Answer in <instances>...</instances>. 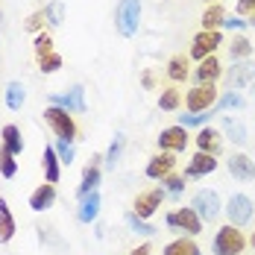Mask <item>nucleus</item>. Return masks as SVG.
<instances>
[{"mask_svg":"<svg viewBox=\"0 0 255 255\" xmlns=\"http://www.w3.org/2000/svg\"><path fill=\"white\" fill-rule=\"evenodd\" d=\"M44 124L56 132L59 141H77L79 129H77V121H74L71 112H65V109H59V106H47V109H44Z\"/></svg>","mask_w":255,"mask_h":255,"instance_id":"1","label":"nucleus"},{"mask_svg":"<svg viewBox=\"0 0 255 255\" xmlns=\"http://www.w3.org/2000/svg\"><path fill=\"white\" fill-rule=\"evenodd\" d=\"M115 26L124 38H132L141 26V3L138 0H121L115 9Z\"/></svg>","mask_w":255,"mask_h":255,"instance_id":"2","label":"nucleus"},{"mask_svg":"<svg viewBox=\"0 0 255 255\" xmlns=\"http://www.w3.org/2000/svg\"><path fill=\"white\" fill-rule=\"evenodd\" d=\"M244 247H247L244 232L238 229V226H232V223H226L223 229H217L214 244H211L214 255H241V253H244Z\"/></svg>","mask_w":255,"mask_h":255,"instance_id":"3","label":"nucleus"},{"mask_svg":"<svg viewBox=\"0 0 255 255\" xmlns=\"http://www.w3.org/2000/svg\"><path fill=\"white\" fill-rule=\"evenodd\" d=\"M217 100H220V94H217L214 85H197V88L188 91L185 106H188L191 115H200V112H211V109L217 106Z\"/></svg>","mask_w":255,"mask_h":255,"instance_id":"4","label":"nucleus"},{"mask_svg":"<svg viewBox=\"0 0 255 255\" xmlns=\"http://www.w3.org/2000/svg\"><path fill=\"white\" fill-rule=\"evenodd\" d=\"M220 44H223L220 29H200V32L194 35V44H191V59L203 62L208 56H214V50H217Z\"/></svg>","mask_w":255,"mask_h":255,"instance_id":"5","label":"nucleus"},{"mask_svg":"<svg viewBox=\"0 0 255 255\" xmlns=\"http://www.w3.org/2000/svg\"><path fill=\"white\" fill-rule=\"evenodd\" d=\"M191 208L197 211V217L203 223H214L217 214H220V197H217V191H197L194 200H191Z\"/></svg>","mask_w":255,"mask_h":255,"instance_id":"6","label":"nucleus"},{"mask_svg":"<svg viewBox=\"0 0 255 255\" xmlns=\"http://www.w3.org/2000/svg\"><path fill=\"white\" fill-rule=\"evenodd\" d=\"M164 197H167V191H164V188H150V191H141V194L135 197V203H132V211H135L141 220H147V217H153L155 211L161 208Z\"/></svg>","mask_w":255,"mask_h":255,"instance_id":"7","label":"nucleus"},{"mask_svg":"<svg viewBox=\"0 0 255 255\" xmlns=\"http://www.w3.org/2000/svg\"><path fill=\"white\" fill-rule=\"evenodd\" d=\"M226 217H229L232 226H247L253 220V200L247 194H232L229 203H226Z\"/></svg>","mask_w":255,"mask_h":255,"instance_id":"8","label":"nucleus"},{"mask_svg":"<svg viewBox=\"0 0 255 255\" xmlns=\"http://www.w3.org/2000/svg\"><path fill=\"white\" fill-rule=\"evenodd\" d=\"M167 226H170V229L185 232L188 238H194V235L203 232V220H200L197 211L188 205V208H179V211H173V214H167Z\"/></svg>","mask_w":255,"mask_h":255,"instance_id":"9","label":"nucleus"},{"mask_svg":"<svg viewBox=\"0 0 255 255\" xmlns=\"http://www.w3.org/2000/svg\"><path fill=\"white\" fill-rule=\"evenodd\" d=\"M188 129L185 127H167L158 132V147H161V153H182L185 147H188Z\"/></svg>","mask_w":255,"mask_h":255,"instance_id":"10","label":"nucleus"},{"mask_svg":"<svg viewBox=\"0 0 255 255\" xmlns=\"http://www.w3.org/2000/svg\"><path fill=\"white\" fill-rule=\"evenodd\" d=\"M50 106H59L65 112H85V88L74 85L68 94H50Z\"/></svg>","mask_w":255,"mask_h":255,"instance_id":"11","label":"nucleus"},{"mask_svg":"<svg viewBox=\"0 0 255 255\" xmlns=\"http://www.w3.org/2000/svg\"><path fill=\"white\" fill-rule=\"evenodd\" d=\"M226 82H229L232 91H235V88H247V85H253V82H255V62L244 59V62L232 65V71H229V77H226Z\"/></svg>","mask_w":255,"mask_h":255,"instance_id":"12","label":"nucleus"},{"mask_svg":"<svg viewBox=\"0 0 255 255\" xmlns=\"http://www.w3.org/2000/svg\"><path fill=\"white\" fill-rule=\"evenodd\" d=\"M214 170H217V158L211 153H197L185 167V179H200V176L214 173Z\"/></svg>","mask_w":255,"mask_h":255,"instance_id":"13","label":"nucleus"},{"mask_svg":"<svg viewBox=\"0 0 255 255\" xmlns=\"http://www.w3.org/2000/svg\"><path fill=\"white\" fill-rule=\"evenodd\" d=\"M173 167H176V158H173V153H155L150 161H147V176L150 179H164L173 173Z\"/></svg>","mask_w":255,"mask_h":255,"instance_id":"14","label":"nucleus"},{"mask_svg":"<svg viewBox=\"0 0 255 255\" xmlns=\"http://www.w3.org/2000/svg\"><path fill=\"white\" fill-rule=\"evenodd\" d=\"M229 173L235 179H241V182H253L255 179V161L250 158V155H244V153H235L229 155Z\"/></svg>","mask_w":255,"mask_h":255,"instance_id":"15","label":"nucleus"},{"mask_svg":"<svg viewBox=\"0 0 255 255\" xmlns=\"http://www.w3.org/2000/svg\"><path fill=\"white\" fill-rule=\"evenodd\" d=\"M220 74H223V68H220V59H217V56L203 59V62H200V68L194 71V77H197L200 85H214V82L220 79Z\"/></svg>","mask_w":255,"mask_h":255,"instance_id":"16","label":"nucleus"},{"mask_svg":"<svg viewBox=\"0 0 255 255\" xmlns=\"http://www.w3.org/2000/svg\"><path fill=\"white\" fill-rule=\"evenodd\" d=\"M56 203V185H38L32 194H29V208L32 211H47L50 205Z\"/></svg>","mask_w":255,"mask_h":255,"instance_id":"17","label":"nucleus"},{"mask_svg":"<svg viewBox=\"0 0 255 255\" xmlns=\"http://www.w3.org/2000/svg\"><path fill=\"white\" fill-rule=\"evenodd\" d=\"M41 167H44V179L56 185L59 179H62V161H59V155H56V147H44V155H41Z\"/></svg>","mask_w":255,"mask_h":255,"instance_id":"18","label":"nucleus"},{"mask_svg":"<svg viewBox=\"0 0 255 255\" xmlns=\"http://www.w3.org/2000/svg\"><path fill=\"white\" fill-rule=\"evenodd\" d=\"M97 161H103L100 155L97 158H91V164L82 170V182H79V197H85V194H91V191H97V185H100V164Z\"/></svg>","mask_w":255,"mask_h":255,"instance_id":"19","label":"nucleus"},{"mask_svg":"<svg viewBox=\"0 0 255 255\" xmlns=\"http://www.w3.org/2000/svg\"><path fill=\"white\" fill-rule=\"evenodd\" d=\"M97 214H100V194L91 191V194H85L82 203H79L77 220L79 223H91V220H97Z\"/></svg>","mask_w":255,"mask_h":255,"instance_id":"20","label":"nucleus"},{"mask_svg":"<svg viewBox=\"0 0 255 255\" xmlns=\"http://www.w3.org/2000/svg\"><path fill=\"white\" fill-rule=\"evenodd\" d=\"M194 141H197L200 153H211V155H217V153H220V132H217V129L203 127V129H200V135H197Z\"/></svg>","mask_w":255,"mask_h":255,"instance_id":"21","label":"nucleus"},{"mask_svg":"<svg viewBox=\"0 0 255 255\" xmlns=\"http://www.w3.org/2000/svg\"><path fill=\"white\" fill-rule=\"evenodd\" d=\"M15 238V217L9 211L6 197H0V244H9Z\"/></svg>","mask_w":255,"mask_h":255,"instance_id":"22","label":"nucleus"},{"mask_svg":"<svg viewBox=\"0 0 255 255\" xmlns=\"http://www.w3.org/2000/svg\"><path fill=\"white\" fill-rule=\"evenodd\" d=\"M0 135H3V147H6L12 155H21V153H24V138H21V129L15 127V124H6Z\"/></svg>","mask_w":255,"mask_h":255,"instance_id":"23","label":"nucleus"},{"mask_svg":"<svg viewBox=\"0 0 255 255\" xmlns=\"http://www.w3.org/2000/svg\"><path fill=\"white\" fill-rule=\"evenodd\" d=\"M200 21H203V29H217V26H223V21H226V9L220 3H211L203 12Z\"/></svg>","mask_w":255,"mask_h":255,"instance_id":"24","label":"nucleus"},{"mask_svg":"<svg viewBox=\"0 0 255 255\" xmlns=\"http://www.w3.org/2000/svg\"><path fill=\"white\" fill-rule=\"evenodd\" d=\"M161 255H200V247H197L191 238H176V241H170V244L164 247Z\"/></svg>","mask_w":255,"mask_h":255,"instance_id":"25","label":"nucleus"},{"mask_svg":"<svg viewBox=\"0 0 255 255\" xmlns=\"http://www.w3.org/2000/svg\"><path fill=\"white\" fill-rule=\"evenodd\" d=\"M179 106H182V91L179 88H161V94H158V109L161 112H176Z\"/></svg>","mask_w":255,"mask_h":255,"instance_id":"26","label":"nucleus"},{"mask_svg":"<svg viewBox=\"0 0 255 255\" xmlns=\"http://www.w3.org/2000/svg\"><path fill=\"white\" fill-rule=\"evenodd\" d=\"M24 100H26V88L21 82H9V85H6V106H9L12 112H18V109L24 106Z\"/></svg>","mask_w":255,"mask_h":255,"instance_id":"27","label":"nucleus"},{"mask_svg":"<svg viewBox=\"0 0 255 255\" xmlns=\"http://www.w3.org/2000/svg\"><path fill=\"white\" fill-rule=\"evenodd\" d=\"M167 77L173 82H185L188 79V56H173L167 62Z\"/></svg>","mask_w":255,"mask_h":255,"instance_id":"28","label":"nucleus"},{"mask_svg":"<svg viewBox=\"0 0 255 255\" xmlns=\"http://www.w3.org/2000/svg\"><path fill=\"white\" fill-rule=\"evenodd\" d=\"M250 53H253V44H250V38H244V35L232 38V44H229V56H232V59L244 62V59H250Z\"/></svg>","mask_w":255,"mask_h":255,"instance_id":"29","label":"nucleus"},{"mask_svg":"<svg viewBox=\"0 0 255 255\" xmlns=\"http://www.w3.org/2000/svg\"><path fill=\"white\" fill-rule=\"evenodd\" d=\"M18 173V161H15V155L9 153L6 147H0V176L3 179H15Z\"/></svg>","mask_w":255,"mask_h":255,"instance_id":"30","label":"nucleus"},{"mask_svg":"<svg viewBox=\"0 0 255 255\" xmlns=\"http://www.w3.org/2000/svg\"><path fill=\"white\" fill-rule=\"evenodd\" d=\"M44 18H47L50 26H62V21H65V3H62V0L47 3V6H44Z\"/></svg>","mask_w":255,"mask_h":255,"instance_id":"31","label":"nucleus"},{"mask_svg":"<svg viewBox=\"0 0 255 255\" xmlns=\"http://www.w3.org/2000/svg\"><path fill=\"white\" fill-rule=\"evenodd\" d=\"M223 129H226V135H229L235 144H247V127H244L241 121H232V118H226V121H223Z\"/></svg>","mask_w":255,"mask_h":255,"instance_id":"32","label":"nucleus"},{"mask_svg":"<svg viewBox=\"0 0 255 255\" xmlns=\"http://www.w3.org/2000/svg\"><path fill=\"white\" fill-rule=\"evenodd\" d=\"M127 226L135 232V235H147V238H150V235H155V226H150L147 220H141L135 211H127Z\"/></svg>","mask_w":255,"mask_h":255,"instance_id":"33","label":"nucleus"},{"mask_svg":"<svg viewBox=\"0 0 255 255\" xmlns=\"http://www.w3.org/2000/svg\"><path fill=\"white\" fill-rule=\"evenodd\" d=\"M247 106V100L238 94V91H226L220 100H217V106H214V112H223V109H244Z\"/></svg>","mask_w":255,"mask_h":255,"instance_id":"34","label":"nucleus"},{"mask_svg":"<svg viewBox=\"0 0 255 255\" xmlns=\"http://www.w3.org/2000/svg\"><path fill=\"white\" fill-rule=\"evenodd\" d=\"M121 153H124V135H115V141H112V147H109V153H106V167L109 170H115V164L121 161Z\"/></svg>","mask_w":255,"mask_h":255,"instance_id":"35","label":"nucleus"},{"mask_svg":"<svg viewBox=\"0 0 255 255\" xmlns=\"http://www.w3.org/2000/svg\"><path fill=\"white\" fill-rule=\"evenodd\" d=\"M59 68H62V56H59L56 50L38 59V71H41V74H56Z\"/></svg>","mask_w":255,"mask_h":255,"instance_id":"36","label":"nucleus"},{"mask_svg":"<svg viewBox=\"0 0 255 255\" xmlns=\"http://www.w3.org/2000/svg\"><path fill=\"white\" fill-rule=\"evenodd\" d=\"M44 24H47L44 9H38V12H32V15L24 21V29H26V32H35V35H38V32H44Z\"/></svg>","mask_w":255,"mask_h":255,"instance_id":"37","label":"nucleus"},{"mask_svg":"<svg viewBox=\"0 0 255 255\" xmlns=\"http://www.w3.org/2000/svg\"><path fill=\"white\" fill-rule=\"evenodd\" d=\"M161 185H164V191H167L170 197H179V194L185 191V176H176V173H170V176L161 179Z\"/></svg>","mask_w":255,"mask_h":255,"instance_id":"38","label":"nucleus"},{"mask_svg":"<svg viewBox=\"0 0 255 255\" xmlns=\"http://www.w3.org/2000/svg\"><path fill=\"white\" fill-rule=\"evenodd\" d=\"M32 47H35V56H38V59H41V56H47V53H53L50 32H38V35H35V41H32Z\"/></svg>","mask_w":255,"mask_h":255,"instance_id":"39","label":"nucleus"},{"mask_svg":"<svg viewBox=\"0 0 255 255\" xmlns=\"http://www.w3.org/2000/svg\"><path fill=\"white\" fill-rule=\"evenodd\" d=\"M53 147H56V155H59V161L71 167V161H74V141H56Z\"/></svg>","mask_w":255,"mask_h":255,"instance_id":"40","label":"nucleus"},{"mask_svg":"<svg viewBox=\"0 0 255 255\" xmlns=\"http://www.w3.org/2000/svg\"><path fill=\"white\" fill-rule=\"evenodd\" d=\"M208 118H211L208 112H200V115H179V127H185V129L188 127H203Z\"/></svg>","mask_w":255,"mask_h":255,"instance_id":"41","label":"nucleus"},{"mask_svg":"<svg viewBox=\"0 0 255 255\" xmlns=\"http://www.w3.org/2000/svg\"><path fill=\"white\" fill-rule=\"evenodd\" d=\"M238 12H241V15L255 12V0H238Z\"/></svg>","mask_w":255,"mask_h":255,"instance_id":"42","label":"nucleus"},{"mask_svg":"<svg viewBox=\"0 0 255 255\" xmlns=\"http://www.w3.org/2000/svg\"><path fill=\"white\" fill-rule=\"evenodd\" d=\"M223 26H226V29H244V26H247V21H241V18H229V15H226Z\"/></svg>","mask_w":255,"mask_h":255,"instance_id":"43","label":"nucleus"},{"mask_svg":"<svg viewBox=\"0 0 255 255\" xmlns=\"http://www.w3.org/2000/svg\"><path fill=\"white\" fill-rule=\"evenodd\" d=\"M129 255H153V247L150 244H141V247H135Z\"/></svg>","mask_w":255,"mask_h":255,"instance_id":"44","label":"nucleus"},{"mask_svg":"<svg viewBox=\"0 0 255 255\" xmlns=\"http://www.w3.org/2000/svg\"><path fill=\"white\" fill-rule=\"evenodd\" d=\"M153 85H155L153 74H144V88H153Z\"/></svg>","mask_w":255,"mask_h":255,"instance_id":"45","label":"nucleus"},{"mask_svg":"<svg viewBox=\"0 0 255 255\" xmlns=\"http://www.w3.org/2000/svg\"><path fill=\"white\" fill-rule=\"evenodd\" d=\"M250 244H253V250H255V232H253V238H250Z\"/></svg>","mask_w":255,"mask_h":255,"instance_id":"46","label":"nucleus"},{"mask_svg":"<svg viewBox=\"0 0 255 255\" xmlns=\"http://www.w3.org/2000/svg\"><path fill=\"white\" fill-rule=\"evenodd\" d=\"M250 24H253V26H255V12H253V21H250Z\"/></svg>","mask_w":255,"mask_h":255,"instance_id":"47","label":"nucleus"},{"mask_svg":"<svg viewBox=\"0 0 255 255\" xmlns=\"http://www.w3.org/2000/svg\"><path fill=\"white\" fill-rule=\"evenodd\" d=\"M205 3H208V6H211V3H217V0H205Z\"/></svg>","mask_w":255,"mask_h":255,"instance_id":"48","label":"nucleus"},{"mask_svg":"<svg viewBox=\"0 0 255 255\" xmlns=\"http://www.w3.org/2000/svg\"><path fill=\"white\" fill-rule=\"evenodd\" d=\"M253 94H255V82H253Z\"/></svg>","mask_w":255,"mask_h":255,"instance_id":"49","label":"nucleus"},{"mask_svg":"<svg viewBox=\"0 0 255 255\" xmlns=\"http://www.w3.org/2000/svg\"><path fill=\"white\" fill-rule=\"evenodd\" d=\"M0 18H3V12H0Z\"/></svg>","mask_w":255,"mask_h":255,"instance_id":"50","label":"nucleus"}]
</instances>
